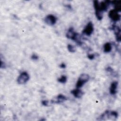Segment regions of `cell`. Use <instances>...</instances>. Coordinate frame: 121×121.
<instances>
[{
	"label": "cell",
	"instance_id": "cell-1",
	"mask_svg": "<svg viewBox=\"0 0 121 121\" xmlns=\"http://www.w3.org/2000/svg\"><path fill=\"white\" fill-rule=\"evenodd\" d=\"M111 1L106 0L99 2L98 0H94L93 5L95 9V14L96 18L98 20L102 19L103 17V13L106 11L110 5Z\"/></svg>",
	"mask_w": 121,
	"mask_h": 121
},
{
	"label": "cell",
	"instance_id": "cell-2",
	"mask_svg": "<svg viewBox=\"0 0 121 121\" xmlns=\"http://www.w3.org/2000/svg\"><path fill=\"white\" fill-rule=\"evenodd\" d=\"M66 36L68 39L75 41L77 43V44L79 45H81L82 44V42L81 41L79 38L78 34L74 31L73 27H70L68 29L66 34Z\"/></svg>",
	"mask_w": 121,
	"mask_h": 121
},
{
	"label": "cell",
	"instance_id": "cell-3",
	"mask_svg": "<svg viewBox=\"0 0 121 121\" xmlns=\"http://www.w3.org/2000/svg\"><path fill=\"white\" fill-rule=\"evenodd\" d=\"M89 75L86 73L81 74L79 76L77 82L76 88H81L86 82H87L89 80Z\"/></svg>",
	"mask_w": 121,
	"mask_h": 121
},
{
	"label": "cell",
	"instance_id": "cell-4",
	"mask_svg": "<svg viewBox=\"0 0 121 121\" xmlns=\"http://www.w3.org/2000/svg\"><path fill=\"white\" fill-rule=\"evenodd\" d=\"M30 77L27 72L23 71L21 72L17 78V82L19 84H25L29 80Z\"/></svg>",
	"mask_w": 121,
	"mask_h": 121
},
{
	"label": "cell",
	"instance_id": "cell-5",
	"mask_svg": "<svg viewBox=\"0 0 121 121\" xmlns=\"http://www.w3.org/2000/svg\"><path fill=\"white\" fill-rule=\"evenodd\" d=\"M119 12L115 9H112L109 11V17L114 22L119 21L121 19V15Z\"/></svg>",
	"mask_w": 121,
	"mask_h": 121
},
{
	"label": "cell",
	"instance_id": "cell-6",
	"mask_svg": "<svg viewBox=\"0 0 121 121\" xmlns=\"http://www.w3.org/2000/svg\"><path fill=\"white\" fill-rule=\"evenodd\" d=\"M94 31V26L92 22H89L82 31V34L90 36Z\"/></svg>",
	"mask_w": 121,
	"mask_h": 121
},
{
	"label": "cell",
	"instance_id": "cell-7",
	"mask_svg": "<svg viewBox=\"0 0 121 121\" xmlns=\"http://www.w3.org/2000/svg\"><path fill=\"white\" fill-rule=\"evenodd\" d=\"M57 21L56 17L52 14L48 15L44 18L45 23L49 26H53L55 25Z\"/></svg>",
	"mask_w": 121,
	"mask_h": 121
},
{
	"label": "cell",
	"instance_id": "cell-8",
	"mask_svg": "<svg viewBox=\"0 0 121 121\" xmlns=\"http://www.w3.org/2000/svg\"><path fill=\"white\" fill-rule=\"evenodd\" d=\"M112 29L114 31V34L116 36V41L118 42L121 41V29L120 28L117 26L113 25L112 26Z\"/></svg>",
	"mask_w": 121,
	"mask_h": 121
},
{
	"label": "cell",
	"instance_id": "cell-9",
	"mask_svg": "<svg viewBox=\"0 0 121 121\" xmlns=\"http://www.w3.org/2000/svg\"><path fill=\"white\" fill-rule=\"evenodd\" d=\"M66 99H67L65 96H64L62 94H60L56 96V98H54V99L52 100V103H56V104H60L66 101Z\"/></svg>",
	"mask_w": 121,
	"mask_h": 121
},
{
	"label": "cell",
	"instance_id": "cell-10",
	"mask_svg": "<svg viewBox=\"0 0 121 121\" xmlns=\"http://www.w3.org/2000/svg\"><path fill=\"white\" fill-rule=\"evenodd\" d=\"M118 86V83L117 81H113L112 82L110 86V93L111 95H115L117 91V87Z\"/></svg>",
	"mask_w": 121,
	"mask_h": 121
},
{
	"label": "cell",
	"instance_id": "cell-11",
	"mask_svg": "<svg viewBox=\"0 0 121 121\" xmlns=\"http://www.w3.org/2000/svg\"><path fill=\"white\" fill-rule=\"evenodd\" d=\"M71 93L76 98H80L83 95L84 93L79 88H77L71 91Z\"/></svg>",
	"mask_w": 121,
	"mask_h": 121
},
{
	"label": "cell",
	"instance_id": "cell-12",
	"mask_svg": "<svg viewBox=\"0 0 121 121\" xmlns=\"http://www.w3.org/2000/svg\"><path fill=\"white\" fill-rule=\"evenodd\" d=\"M112 49V44L110 43H106L104 46V52L108 53L111 51Z\"/></svg>",
	"mask_w": 121,
	"mask_h": 121
},
{
	"label": "cell",
	"instance_id": "cell-13",
	"mask_svg": "<svg viewBox=\"0 0 121 121\" xmlns=\"http://www.w3.org/2000/svg\"><path fill=\"white\" fill-rule=\"evenodd\" d=\"M58 81L61 83H65L67 80V78L65 75H62L61 77L57 79Z\"/></svg>",
	"mask_w": 121,
	"mask_h": 121
},
{
	"label": "cell",
	"instance_id": "cell-14",
	"mask_svg": "<svg viewBox=\"0 0 121 121\" xmlns=\"http://www.w3.org/2000/svg\"><path fill=\"white\" fill-rule=\"evenodd\" d=\"M67 48H68V51L70 52H74L76 51V49L75 47L71 44H68L67 46Z\"/></svg>",
	"mask_w": 121,
	"mask_h": 121
},
{
	"label": "cell",
	"instance_id": "cell-15",
	"mask_svg": "<svg viewBox=\"0 0 121 121\" xmlns=\"http://www.w3.org/2000/svg\"><path fill=\"white\" fill-rule=\"evenodd\" d=\"M95 55L94 54H88L87 55V57L89 60H92L95 58Z\"/></svg>",
	"mask_w": 121,
	"mask_h": 121
},
{
	"label": "cell",
	"instance_id": "cell-16",
	"mask_svg": "<svg viewBox=\"0 0 121 121\" xmlns=\"http://www.w3.org/2000/svg\"><path fill=\"white\" fill-rule=\"evenodd\" d=\"M31 59H32V60H37L38 59V56L37 55L35 54H33L31 56Z\"/></svg>",
	"mask_w": 121,
	"mask_h": 121
},
{
	"label": "cell",
	"instance_id": "cell-17",
	"mask_svg": "<svg viewBox=\"0 0 121 121\" xmlns=\"http://www.w3.org/2000/svg\"><path fill=\"white\" fill-rule=\"evenodd\" d=\"M48 103H49V102H48V101L47 100H43V101H42V104L43 106H48Z\"/></svg>",
	"mask_w": 121,
	"mask_h": 121
},
{
	"label": "cell",
	"instance_id": "cell-18",
	"mask_svg": "<svg viewBox=\"0 0 121 121\" xmlns=\"http://www.w3.org/2000/svg\"><path fill=\"white\" fill-rule=\"evenodd\" d=\"M6 67V65L4 62H3L2 60H1V63H0V68H5Z\"/></svg>",
	"mask_w": 121,
	"mask_h": 121
},
{
	"label": "cell",
	"instance_id": "cell-19",
	"mask_svg": "<svg viewBox=\"0 0 121 121\" xmlns=\"http://www.w3.org/2000/svg\"><path fill=\"white\" fill-rule=\"evenodd\" d=\"M66 64L64 63H61L60 65V67L61 69H65L66 68Z\"/></svg>",
	"mask_w": 121,
	"mask_h": 121
}]
</instances>
